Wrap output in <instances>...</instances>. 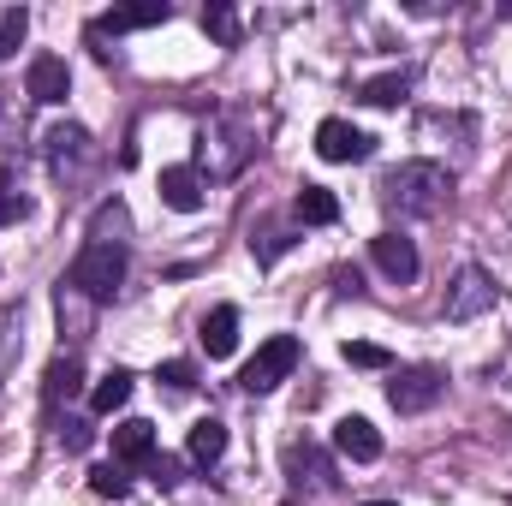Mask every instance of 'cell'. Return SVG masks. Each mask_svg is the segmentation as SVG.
I'll list each match as a JSON object with an SVG mask.
<instances>
[{
  "mask_svg": "<svg viewBox=\"0 0 512 506\" xmlns=\"http://www.w3.org/2000/svg\"><path fill=\"white\" fill-rule=\"evenodd\" d=\"M447 191H453V179H447V167H435V161H405V167H393L382 179V203L393 215H405V221L435 215V209L447 203Z\"/></svg>",
  "mask_w": 512,
  "mask_h": 506,
  "instance_id": "cell-1",
  "label": "cell"
},
{
  "mask_svg": "<svg viewBox=\"0 0 512 506\" xmlns=\"http://www.w3.org/2000/svg\"><path fill=\"white\" fill-rule=\"evenodd\" d=\"M120 280H126V245H84L60 286H78L90 304H108L120 292Z\"/></svg>",
  "mask_w": 512,
  "mask_h": 506,
  "instance_id": "cell-2",
  "label": "cell"
},
{
  "mask_svg": "<svg viewBox=\"0 0 512 506\" xmlns=\"http://www.w3.org/2000/svg\"><path fill=\"white\" fill-rule=\"evenodd\" d=\"M298 358H304V346H298L292 334H274V340H262V346H256V358L245 364L239 387H245V393H274L280 381L298 370Z\"/></svg>",
  "mask_w": 512,
  "mask_h": 506,
  "instance_id": "cell-3",
  "label": "cell"
},
{
  "mask_svg": "<svg viewBox=\"0 0 512 506\" xmlns=\"http://www.w3.org/2000/svg\"><path fill=\"white\" fill-rule=\"evenodd\" d=\"M441 387H447V376L435 364H417V370H399V376L387 381V405L399 417H417V411H429L441 399Z\"/></svg>",
  "mask_w": 512,
  "mask_h": 506,
  "instance_id": "cell-4",
  "label": "cell"
},
{
  "mask_svg": "<svg viewBox=\"0 0 512 506\" xmlns=\"http://www.w3.org/2000/svg\"><path fill=\"white\" fill-rule=\"evenodd\" d=\"M495 298H501L495 280L471 262V268H459V280L447 286V322H477L483 310H495Z\"/></svg>",
  "mask_w": 512,
  "mask_h": 506,
  "instance_id": "cell-5",
  "label": "cell"
},
{
  "mask_svg": "<svg viewBox=\"0 0 512 506\" xmlns=\"http://www.w3.org/2000/svg\"><path fill=\"white\" fill-rule=\"evenodd\" d=\"M286 477H292V489H304V495H334V489H340V477H334V465H328V453H322L316 441H292V447H286Z\"/></svg>",
  "mask_w": 512,
  "mask_h": 506,
  "instance_id": "cell-6",
  "label": "cell"
},
{
  "mask_svg": "<svg viewBox=\"0 0 512 506\" xmlns=\"http://www.w3.org/2000/svg\"><path fill=\"white\" fill-rule=\"evenodd\" d=\"M48 161H54V173H60V179H78L84 167H96V161H102V149L90 143V131H84V126H54V131H48Z\"/></svg>",
  "mask_w": 512,
  "mask_h": 506,
  "instance_id": "cell-7",
  "label": "cell"
},
{
  "mask_svg": "<svg viewBox=\"0 0 512 506\" xmlns=\"http://www.w3.org/2000/svg\"><path fill=\"white\" fill-rule=\"evenodd\" d=\"M24 90H30V102L54 108V102H66V96H72V66H66L60 54H36V60H30V72H24Z\"/></svg>",
  "mask_w": 512,
  "mask_h": 506,
  "instance_id": "cell-8",
  "label": "cell"
},
{
  "mask_svg": "<svg viewBox=\"0 0 512 506\" xmlns=\"http://www.w3.org/2000/svg\"><path fill=\"white\" fill-rule=\"evenodd\" d=\"M370 149H376V137L358 131L352 120H322V126H316V155H322V161H364Z\"/></svg>",
  "mask_w": 512,
  "mask_h": 506,
  "instance_id": "cell-9",
  "label": "cell"
},
{
  "mask_svg": "<svg viewBox=\"0 0 512 506\" xmlns=\"http://www.w3.org/2000/svg\"><path fill=\"white\" fill-rule=\"evenodd\" d=\"M334 447H340L352 465L382 459V435H376V423H370V417H340V423H334Z\"/></svg>",
  "mask_w": 512,
  "mask_h": 506,
  "instance_id": "cell-10",
  "label": "cell"
},
{
  "mask_svg": "<svg viewBox=\"0 0 512 506\" xmlns=\"http://www.w3.org/2000/svg\"><path fill=\"white\" fill-rule=\"evenodd\" d=\"M370 251H376V268H382L393 286H411V280H417V245H411L405 233H382Z\"/></svg>",
  "mask_w": 512,
  "mask_h": 506,
  "instance_id": "cell-11",
  "label": "cell"
},
{
  "mask_svg": "<svg viewBox=\"0 0 512 506\" xmlns=\"http://www.w3.org/2000/svg\"><path fill=\"white\" fill-rule=\"evenodd\" d=\"M161 203L179 215H197L203 209V173L197 167H161Z\"/></svg>",
  "mask_w": 512,
  "mask_h": 506,
  "instance_id": "cell-12",
  "label": "cell"
},
{
  "mask_svg": "<svg viewBox=\"0 0 512 506\" xmlns=\"http://www.w3.org/2000/svg\"><path fill=\"white\" fill-rule=\"evenodd\" d=\"M149 459H155V423L143 417L114 423V465H149Z\"/></svg>",
  "mask_w": 512,
  "mask_h": 506,
  "instance_id": "cell-13",
  "label": "cell"
},
{
  "mask_svg": "<svg viewBox=\"0 0 512 506\" xmlns=\"http://www.w3.org/2000/svg\"><path fill=\"white\" fill-rule=\"evenodd\" d=\"M167 18H173L167 0H137V6H114V12H102L96 30H102V36H108V30L120 36V30H149V24H167Z\"/></svg>",
  "mask_w": 512,
  "mask_h": 506,
  "instance_id": "cell-14",
  "label": "cell"
},
{
  "mask_svg": "<svg viewBox=\"0 0 512 506\" xmlns=\"http://www.w3.org/2000/svg\"><path fill=\"white\" fill-rule=\"evenodd\" d=\"M203 352L209 358H233L239 352V310L233 304H221V310L203 316Z\"/></svg>",
  "mask_w": 512,
  "mask_h": 506,
  "instance_id": "cell-15",
  "label": "cell"
},
{
  "mask_svg": "<svg viewBox=\"0 0 512 506\" xmlns=\"http://www.w3.org/2000/svg\"><path fill=\"white\" fill-rule=\"evenodd\" d=\"M78 387H84V364H78L72 352H60V358L48 364V381H42L48 411H54V405H66V399H78Z\"/></svg>",
  "mask_w": 512,
  "mask_h": 506,
  "instance_id": "cell-16",
  "label": "cell"
},
{
  "mask_svg": "<svg viewBox=\"0 0 512 506\" xmlns=\"http://www.w3.org/2000/svg\"><path fill=\"white\" fill-rule=\"evenodd\" d=\"M185 453H191L197 465H215V459L227 453V423H215V417L191 423V435H185Z\"/></svg>",
  "mask_w": 512,
  "mask_h": 506,
  "instance_id": "cell-17",
  "label": "cell"
},
{
  "mask_svg": "<svg viewBox=\"0 0 512 506\" xmlns=\"http://www.w3.org/2000/svg\"><path fill=\"white\" fill-rule=\"evenodd\" d=\"M298 221H310V227H334V221H340V197H334L328 185H304V191H298Z\"/></svg>",
  "mask_w": 512,
  "mask_h": 506,
  "instance_id": "cell-18",
  "label": "cell"
},
{
  "mask_svg": "<svg viewBox=\"0 0 512 506\" xmlns=\"http://www.w3.org/2000/svg\"><path fill=\"white\" fill-rule=\"evenodd\" d=\"M126 399H131V370H108V376L90 387V411H96V417H114Z\"/></svg>",
  "mask_w": 512,
  "mask_h": 506,
  "instance_id": "cell-19",
  "label": "cell"
},
{
  "mask_svg": "<svg viewBox=\"0 0 512 506\" xmlns=\"http://www.w3.org/2000/svg\"><path fill=\"white\" fill-rule=\"evenodd\" d=\"M18 352H24V310H18V304H6V310H0V381L12 376Z\"/></svg>",
  "mask_w": 512,
  "mask_h": 506,
  "instance_id": "cell-20",
  "label": "cell"
},
{
  "mask_svg": "<svg viewBox=\"0 0 512 506\" xmlns=\"http://www.w3.org/2000/svg\"><path fill=\"white\" fill-rule=\"evenodd\" d=\"M358 96H364L370 108H399V102L411 96V72H382V78H370Z\"/></svg>",
  "mask_w": 512,
  "mask_h": 506,
  "instance_id": "cell-21",
  "label": "cell"
},
{
  "mask_svg": "<svg viewBox=\"0 0 512 506\" xmlns=\"http://www.w3.org/2000/svg\"><path fill=\"white\" fill-rule=\"evenodd\" d=\"M203 30H209L221 48H239V12H233L227 0H209V6H203Z\"/></svg>",
  "mask_w": 512,
  "mask_h": 506,
  "instance_id": "cell-22",
  "label": "cell"
},
{
  "mask_svg": "<svg viewBox=\"0 0 512 506\" xmlns=\"http://www.w3.org/2000/svg\"><path fill=\"white\" fill-rule=\"evenodd\" d=\"M352 370H393V358H387L382 346H370V340H346V352H340Z\"/></svg>",
  "mask_w": 512,
  "mask_h": 506,
  "instance_id": "cell-23",
  "label": "cell"
},
{
  "mask_svg": "<svg viewBox=\"0 0 512 506\" xmlns=\"http://www.w3.org/2000/svg\"><path fill=\"white\" fill-rule=\"evenodd\" d=\"M24 30H30V12H24V6H6V12H0V54H18Z\"/></svg>",
  "mask_w": 512,
  "mask_h": 506,
  "instance_id": "cell-24",
  "label": "cell"
},
{
  "mask_svg": "<svg viewBox=\"0 0 512 506\" xmlns=\"http://www.w3.org/2000/svg\"><path fill=\"white\" fill-rule=\"evenodd\" d=\"M90 489H96L102 501H126L131 477H126V471H120V465H102V471H90Z\"/></svg>",
  "mask_w": 512,
  "mask_h": 506,
  "instance_id": "cell-25",
  "label": "cell"
},
{
  "mask_svg": "<svg viewBox=\"0 0 512 506\" xmlns=\"http://www.w3.org/2000/svg\"><path fill=\"white\" fill-rule=\"evenodd\" d=\"M155 381H167V393H191V387H197V370H191L185 358H173V364H161Z\"/></svg>",
  "mask_w": 512,
  "mask_h": 506,
  "instance_id": "cell-26",
  "label": "cell"
},
{
  "mask_svg": "<svg viewBox=\"0 0 512 506\" xmlns=\"http://www.w3.org/2000/svg\"><path fill=\"white\" fill-rule=\"evenodd\" d=\"M149 477H155V489H179V483H185V465L155 453V459H149Z\"/></svg>",
  "mask_w": 512,
  "mask_h": 506,
  "instance_id": "cell-27",
  "label": "cell"
},
{
  "mask_svg": "<svg viewBox=\"0 0 512 506\" xmlns=\"http://www.w3.org/2000/svg\"><path fill=\"white\" fill-rule=\"evenodd\" d=\"M90 441H96V435H90V423H66V429H60V447H66V453H84Z\"/></svg>",
  "mask_w": 512,
  "mask_h": 506,
  "instance_id": "cell-28",
  "label": "cell"
},
{
  "mask_svg": "<svg viewBox=\"0 0 512 506\" xmlns=\"http://www.w3.org/2000/svg\"><path fill=\"white\" fill-rule=\"evenodd\" d=\"M30 215V197H12V191H0V227H12V221H24Z\"/></svg>",
  "mask_w": 512,
  "mask_h": 506,
  "instance_id": "cell-29",
  "label": "cell"
},
{
  "mask_svg": "<svg viewBox=\"0 0 512 506\" xmlns=\"http://www.w3.org/2000/svg\"><path fill=\"white\" fill-rule=\"evenodd\" d=\"M364 506H399V501H364Z\"/></svg>",
  "mask_w": 512,
  "mask_h": 506,
  "instance_id": "cell-30",
  "label": "cell"
}]
</instances>
